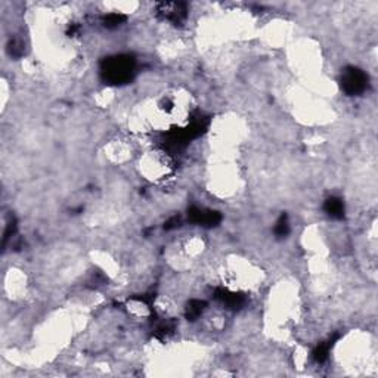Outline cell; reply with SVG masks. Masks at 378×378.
I'll list each match as a JSON object with an SVG mask.
<instances>
[{
	"label": "cell",
	"instance_id": "4",
	"mask_svg": "<svg viewBox=\"0 0 378 378\" xmlns=\"http://www.w3.org/2000/svg\"><path fill=\"white\" fill-rule=\"evenodd\" d=\"M325 211L334 219H341L344 216V204L340 198L331 197L325 201Z\"/></svg>",
	"mask_w": 378,
	"mask_h": 378
},
{
	"label": "cell",
	"instance_id": "2",
	"mask_svg": "<svg viewBox=\"0 0 378 378\" xmlns=\"http://www.w3.org/2000/svg\"><path fill=\"white\" fill-rule=\"evenodd\" d=\"M366 86H368V77L362 70L356 67H349L343 71L341 87L347 95L350 96L360 95L366 90Z\"/></svg>",
	"mask_w": 378,
	"mask_h": 378
},
{
	"label": "cell",
	"instance_id": "1",
	"mask_svg": "<svg viewBox=\"0 0 378 378\" xmlns=\"http://www.w3.org/2000/svg\"><path fill=\"white\" fill-rule=\"evenodd\" d=\"M133 70H135L133 59L130 56L120 55L106 59L102 67V74L109 83L121 84L132 79Z\"/></svg>",
	"mask_w": 378,
	"mask_h": 378
},
{
	"label": "cell",
	"instance_id": "5",
	"mask_svg": "<svg viewBox=\"0 0 378 378\" xmlns=\"http://www.w3.org/2000/svg\"><path fill=\"white\" fill-rule=\"evenodd\" d=\"M206 309V303L201 301V300H191L188 303V307H186V318L194 321L197 319L198 316H201V313L204 312Z\"/></svg>",
	"mask_w": 378,
	"mask_h": 378
},
{
	"label": "cell",
	"instance_id": "6",
	"mask_svg": "<svg viewBox=\"0 0 378 378\" xmlns=\"http://www.w3.org/2000/svg\"><path fill=\"white\" fill-rule=\"evenodd\" d=\"M126 21V17L124 15H121V14H115V12H112V14H108L104 17V25L108 27V28H114V27H118L121 22Z\"/></svg>",
	"mask_w": 378,
	"mask_h": 378
},
{
	"label": "cell",
	"instance_id": "3",
	"mask_svg": "<svg viewBox=\"0 0 378 378\" xmlns=\"http://www.w3.org/2000/svg\"><path fill=\"white\" fill-rule=\"evenodd\" d=\"M157 12L164 20L179 24L186 18V5L176 2H163L157 6Z\"/></svg>",
	"mask_w": 378,
	"mask_h": 378
},
{
	"label": "cell",
	"instance_id": "8",
	"mask_svg": "<svg viewBox=\"0 0 378 378\" xmlns=\"http://www.w3.org/2000/svg\"><path fill=\"white\" fill-rule=\"evenodd\" d=\"M330 347H331V344H330V343H327V344H321V346H318V347H316L315 352H313V359H315L316 362L322 363V362H325V360H327L328 353H330Z\"/></svg>",
	"mask_w": 378,
	"mask_h": 378
},
{
	"label": "cell",
	"instance_id": "7",
	"mask_svg": "<svg viewBox=\"0 0 378 378\" xmlns=\"http://www.w3.org/2000/svg\"><path fill=\"white\" fill-rule=\"evenodd\" d=\"M290 232V223H288V219L285 214H282L279 217V220L276 222V226H275V233L278 236H287Z\"/></svg>",
	"mask_w": 378,
	"mask_h": 378
}]
</instances>
